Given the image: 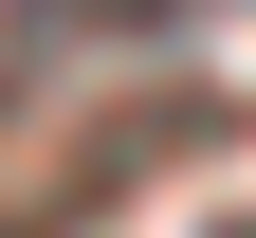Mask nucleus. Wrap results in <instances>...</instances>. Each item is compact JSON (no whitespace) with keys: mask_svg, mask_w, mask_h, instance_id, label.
I'll use <instances>...</instances> for the list:
<instances>
[{"mask_svg":"<svg viewBox=\"0 0 256 238\" xmlns=\"http://www.w3.org/2000/svg\"><path fill=\"white\" fill-rule=\"evenodd\" d=\"M37 19H55V37H74V19H92V37H165V19H202V0H37Z\"/></svg>","mask_w":256,"mask_h":238,"instance_id":"1","label":"nucleus"}]
</instances>
